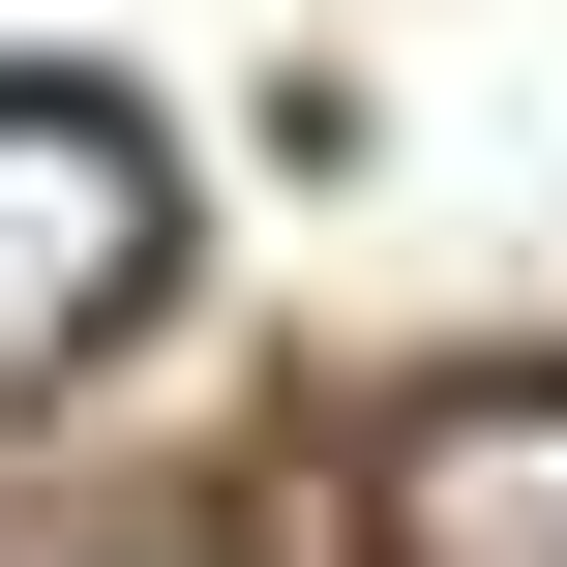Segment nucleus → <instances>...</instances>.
<instances>
[{"instance_id":"f257e3e1","label":"nucleus","mask_w":567,"mask_h":567,"mask_svg":"<svg viewBox=\"0 0 567 567\" xmlns=\"http://www.w3.org/2000/svg\"><path fill=\"white\" fill-rule=\"evenodd\" d=\"M179 299V150L120 90H0V389H90Z\"/></svg>"},{"instance_id":"f03ea898","label":"nucleus","mask_w":567,"mask_h":567,"mask_svg":"<svg viewBox=\"0 0 567 567\" xmlns=\"http://www.w3.org/2000/svg\"><path fill=\"white\" fill-rule=\"evenodd\" d=\"M359 567H567V389H538V359H478V389H419V419H389Z\"/></svg>"}]
</instances>
